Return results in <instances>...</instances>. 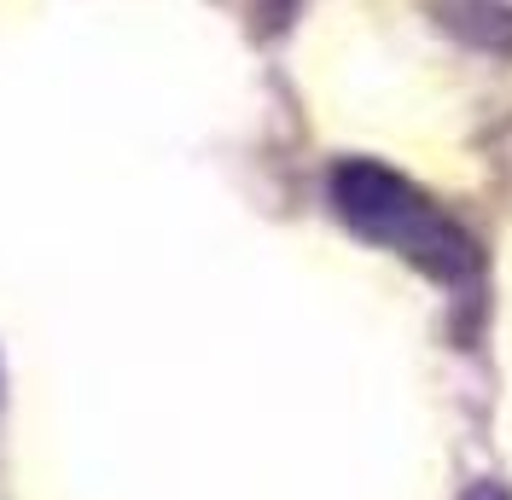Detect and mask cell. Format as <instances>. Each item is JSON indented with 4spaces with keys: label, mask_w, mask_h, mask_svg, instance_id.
Returning <instances> with one entry per match:
<instances>
[{
    "label": "cell",
    "mask_w": 512,
    "mask_h": 500,
    "mask_svg": "<svg viewBox=\"0 0 512 500\" xmlns=\"http://www.w3.org/2000/svg\"><path fill=\"white\" fill-rule=\"evenodd\" d=\"M332 204L361 239H373L384 250H402L414 268L437 274V280H460L478 262V239L460 221H448L425 192L408 187L396 169L361 163V157L338 163L332 169Z\"/></svg>",
    "instance_id": "6da1fadb"
},
{
    "label": "cell",
    "mask_w": 512,
    "mask_h": 500,
    "mask_svg": "<svg viewBox=\"0 0 512 500\" xmlns=\"http://www.w3.org/2000/svg\"><path fill=\"white\" fill-rule=\"evenodd\" d=\"M472 500H507V489L501 483H483V489H472Z\"/></svg>",
    "instance_id": "7a4b0ae2"
}]
</instances>
